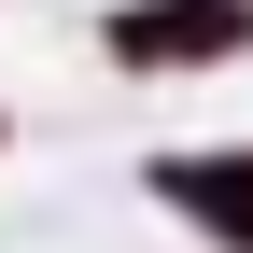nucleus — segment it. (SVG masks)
I'll use <instances>...</instances> for the list:
<instances>
[{
	"label": "nucleus",
	"mask_w": 253,
	"mask_h": 253,
	"mask_svg": "<svg viewBox=\"0 0 253 253\" xmlns=\"http://www.w3.org/2000/svg\"><path fill=\"white\" fill-rule=\"evenodd\" d=\"M155 197H169V211H197V225L225 239V253H253V169H211V155H169V169H155Z\"/></svg>",
	"instance_id": "f03ea898"
},
{
	"label": "nucleus",
	"mask_w": 253,
	"mask_h": 253,
	"mask_svg": "<svg viewBox=\"0 0 253 253\" xmlns=\"http://www.w3.org/2000/svg\"><path fill=\"white\" fill-rule=\"evenodd\" d=\"M99 42L126 56V71H211V56L253 42V0H113Z\"/></svg>",
	"instance_id": "f257e3e1"
}]
</instances>
